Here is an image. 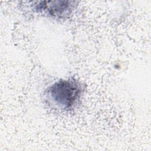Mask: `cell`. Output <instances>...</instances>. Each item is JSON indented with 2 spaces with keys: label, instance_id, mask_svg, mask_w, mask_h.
<instances>
[{
  "label": "cell",
  "instance_id": "1",
  "mask_svg": "<svg viewBox=\"0 0 151 151\" xmlns=\"http://www.w3.org/2000/svg\"><path fill=\"white\" fill-rule=\"evenodd\" d=\"M82 93L80 84L74 79L60 80L46 90L48 103L57 109L70 110L79 100Z\"/></svg>",
  "mask_w": 151,
  "mask_h": 151
},
{
  "label": "cell",
  "instance_id": "2",
  "mask_svg": "<svg viewBox=\"0 0 151 151\" xmlns=\"http://www.w3.org/2000/svg\"><path fill=\"white\" fill-rule=\"evenodd\" d=\"M72 2L70 1L40 2L35 6V9L56 18H64L71 12L74 7V5L71 4Z\"/></svg>",
  "mask_w": 151,
  "mask_h": 151
}]
</instances>
